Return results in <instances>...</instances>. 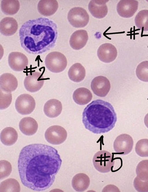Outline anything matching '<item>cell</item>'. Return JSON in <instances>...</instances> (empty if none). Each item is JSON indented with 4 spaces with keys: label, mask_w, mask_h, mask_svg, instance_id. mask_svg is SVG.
<instances>
[{
    "label": "cell",
    "mask_w": 148,
    "mask_h": 192,
    "mask_svg": "<svg viewBox=\"0 0 148 192\" xmlns=\"http://www.w3.org/2000/svg\"><path fill=\"white\" fill-rule=\"evenodd\" d=\"M12 98L11 92H6L0 90V109L8 108L11 102Z\"/></svg>",
    "instance_id": "obj_33"
},
{
    "label": "cell",
    "mask_w": 148,
    "mask_h": 192,
    "mask_svg": "<svg viewBox=\"0 0 148 192\" xmlns=\"http://www.w3.org/2000/svg\"><path fill=\"white\" fill-rule=\"evenodd\" d=\"M138 2L135 0H121L118 3L117 11L121 16L125 18L132 17L137 10Z\"/></svg>",
    "instance_id": "obj_13"
},
{
    "label": "cell",
    "mask_w": 148,
    "mask_h": 192,
    "mask_svg": "<svg viewBox=\"0 0 148 192\" xmlns=\"http://www.w3.org/2000/svg\"><path fill=\"white\" fill-rule=\"evenodd\" d=\"M67 136L66 130L58 125H54L49 127L45 133V137L49 143L59 145L64 142Z\"/></svg>",
    "instance_id": "obj_7"
},
{
    "label": "cell",
    "mask_w": 148,
    "mask_h": 192,
    "mask_svg": "<svg viewBox=\"0 0 148 192\" xmlns=\"http://www.w3.org/2000/svg\"><path fill=\"white\" fill-rule=\"evenodd\" d=\"M69 79L72 81L79 82L82 81L86 76V71L84 67L79 63L73 64L68 72Z\"/></svg>",
    "instance_id": "obj_25"
},
{
    "label": "cell",
    "mask_w": 148,
    "mask_h": 192,
    "mask_svg": "<svg viewBox=\"0 0 148 192\" xmlns=\"http://www.w3.org/2000/svg\"><path fill=\"white\" fill-rule=\"evenodd\" d=\"M18 135L16 131L12 127H7L3 130L0 135L1 142L4 145L11 146L15 143L18 139Z\"/></svg>",
    "instance_id": "obj_24"
},
{
    "label": "cell",
    "mask_w": 148,
    "mask_h": 192,
    "mask_svg": "<svg viewBox=\"0 0 148 192\" xmlns=\"http://www.w3.org/2000/svg\"><path fill=\"white\" fill-rule=\"evenodd\" d=\"M136 72L140 80L148 82V61H144L139 64L136 67Z\"/></svg>",
    "instance_id": "obj_29"
},
{
    "label": "cell",
    "mask_w": 148,
    "mask_h": 192,
    "mask_svg": "<svg viewBox=\"0 0 148 192\" xmlns=\"http://www.w3.org/2000/svg\"><path fill=\"white\" fill-rule=\"evenodd\" d=\"M67 18L70 24L76 28L85 27L88 23L89 17L86 10L79 7L72 8L69 12Z\"/></svg>",
    "instance_id": "obj_6"
},
{
    "label": "cell",
    "mask_w": 148,
    "mask_h": 192,
    "mask_svg": "<svg viewBox=\"0 0 148 192\" xmlns=\"http://www.w3.org/2000/svg\"><path fill=\"white\" fill-rule=\"evenodd\" d=\"M56 24L51 20L39 18L29 20L21 27V45L27 53L41 54L54 46L58 35Z\"/></svg>",
    "instance_id": "obj_2"
},
{
    "label": "cell",
    "mask_w": 148,
    "mask_h": 192,
    "mask_svg": "<svg viewBox=\"0 0 148 192\" xmlns=\"http://www.w3.org/2000/svg\"><path fill=\"white\" fill-rule=\"evenodd\" d=\"M87 32L84 30H80L75 31L71 36L69 43L73 49L79 50L86 45L88 39Z\"/></svg>",
    "instance_id": "obj_16"
},
{
    "label": "cell",
    "mask_w": 148,
    "mask_h": 192,
    "mask_svg": "<svg viewBox=\"0 0 148 192\" xmlns=\"http://www.w3.org/2000/svg\"><path fill=\"white\" fill-rule=\"evenodd\" d=\"M135 150L137 154L142 157H148V139H142L136 143Z\"/></svg>",
    "instance_id": "obj_31"
},
{
    "label": "cell",
    "mask_w": 148,
    "mask_h": 192,
    "mask_svg": "<svg viewBox=\"0 0 148 192\" xmlns=\"http://www.w3.org/2000/svg\"><path fill=\"white\" fill-rule=\"evenodd\" d=\"M18 28L17 22L12 17H4L0 22V32L4 36H10L14 35L16 31Z\"/></svg>",
    "instance_id": "obj_18"
},
{
    "label": "cell",
    "mask_w": 148,
    "mask_h": 192,
    "mask_svg": "<svg viewBox=\"0 0 148 192\" xmlns=\"http://www.w3.org/2000/svg\"><path fill=\"white\" fill-rule=\"evenodd\" d=\"M62 110L61 102L59 100L51 99L47 101L44 107L45 114L51 118H55L60 115Z\"/></svg>",
    "instance_id": "obj_21"
},
{
    "label": "cell",
    "mask_w": 148,
    "mask_h": 192,
    "mask_svg": "<svg viewBox=\"0 0 148 192\" xmlns=\"http://www.w3.org/2000/svg\"><path fill=\"white\" fill-rule=\"evenodd\" d=\"M92 97L89 90L85 87L77 89L73 92V98L75 102L79 105H84L88 103Z\"/></svg>",
    "instance_id": "obj_23"
},
{
    "label": "cell",
    "mask_w": 148,
    "mask_h": 192,
    "mask_svg": "<svg viewBox=\"0 0 148 192\" xmlns=\"http://www.w3.org/2000/svg\"><path fill=\"white\" fill-rule=\"evenodd\" d=\"M12 167L10 163L8 161L3 160L0 161V179L5 178L10 174Z\"/></svg>",
    "instance_id": "obj_32"
},
{
    "label": "cell",
    "mask_w": 148,
    "mask_h": 192,
    "mask_svg": "<svg viewBox=\"0 0 148 192\" xmlns=\"http://www.w3.org/2000/svg\"><path fill=\"white\" fill-rule=\"evenodd\" d=\"M45 64L46 67L50 71L58 73L62 72L65 69L67 65V60L62 53L58 51H53L46 56Z\"/></svg>",
    "instance_id": "obj_5"
},
{
    "label": "cell",
    "mask_w": 148,
    "mask_h": 192,
    "mask_svg": "<svg viewBox=\"0 0 148 192\" xmlns=\"http://www.w3.org/2000/svg\"><path fill=\"white\" fill-rule=\"evenodd\" d=\"M62 160L54 148L42 144L27 146L21 150L18 167L22 184L33 190L49 188L54 182Z\"/></svg>",
    "instance_id": "obj_1"
},
{
    "label": "cell",
    "mask_w": 148,
    "mask_h": 192,
    "mask_svg": "<svg viewBox=\"0 0 148 192\" xmlns=\"http://www.w3.org/2000/svg\"><path fill=\"white\" fill-rule=\"evenodd\" d=\"M20 186L14 179L10 178L2 182L0 184V192H20Z\"/></svg>",
    "instance_id": "obj_28"
},
{
    "label": "cell",
    "mask_w": 148,
    "mask_h": 192,
    "mask_svg": "<svg viewBox=\"0 0 148 192\" xmlns=\"http://www.w3.org/2000/svg\"><path fill=\"white\" fill-rule=\"evenodd\" d=\"M58 7V3L56 0H41L37 5L39 12L42 15L47 16L54 14Z\"/></svg>",
    "instance_id": "obj_19"
},
{
    "label": "cell",
    "mask_w": 148,
    "mask_h": 192,
    "mask_svg": "<svg viewBox=\"0 0 148 192\" xmlns=\"http://www.w3.org/2000/svg\"><path fill=\"white\" fill-rule=\"evenodd\" d=\"M117 116L110 103L100 99L93 101L84 109L82 122L85 128L92 133H107L115 126Z\"/></svg>",
    "instance_id": "obj_3"
},
{
    "label": "cell",
    "mask_w": 148,
    "mask_h": 192,
    "mask_svg": "<svg viewBox=\"0 0 148 192\" xmlns=\"http://www.w3.org/2000/svg\"><path fill=\"white\" fill-rule=\"evenodd\" d=\"M108 0H91L88 5L90 12L94 17L101 18L105 17L108 12V8L106 3Z\"/></svg>",
    "instance_id": "obj_15"
},
{
    "label": "cell",
    "mask_w": 148,
    "mask_h": 192,
    "mask_svg": "<svg viewBox=\"0 0 148 192\" xmlns=\"http://www.w3.org/2000/svg\"><path fill=\"white\" fill-rule=\"evenodd\" d=\"M136 190L139 192H148V180H143L136 176L133 182Z\"/></svg>",
    "instance_id": "obj_34"
},
{
    "label": "cell",
    "mask_w": 148,
    "mask_h": 192,
    "mask_svg": "<svg viewBox=\"0 0 148 192\" xmlns=\"http://www.w3.org/2000/svg\"><path fill=\"white\" fill-rule=\"evenodd\" d=\"M134 21L138 28L143 31H148V10L139 12L135 17Z\"/></svg>",
    "instance_id": "obj_27"
},
{
    "label": "cell",
    "mask_w": 148,
    "mask_h": 192,
    "mask_svg": "<svg viewBox=\"0 0 148 192\" xmlns=\"http://www.w3.org/2000/svg\"><path fill=\"white\" fill-rule=\"evenodd\" d=\"M19 126L21 132L28 136L34 135L36 132L38 127L36 120L30 117L22 118L19 122Z\"/></svg>",
    "instance_id": "obj_20"
},
{
    "label": "cell",
    "mask_w": 148,
    "mask_h": 192,
    "mask_svg": "<svg viewBox=\"0 0 148 192\" xmlns=\"http://www.w3.org/2000/svg\"><path fill=\"white\" fill-rule=\"evenodd\" d=\"M90 86L94 93L100 97L106 96L110 89L109 81L106 77L101 76L96 77L93 79Z\"/></svg>",
    "instance_id": "obj_11"
},
{
    "label": "cell",
    "mask_w": 148,
    "mask_h": 192,
    "mask_svg": "<svg viewBox=\"0 0 148 192\" xmlns=\"http://www.w3.org/2000/svg\"><path fill=\"white\" fill-rule=\"evenodd\" d=\"M92 162L95 168L102 173H108L111 171L114 163L112 154L105 150L97 152L94 155Z\"/></svg>",
    "instance_id": "obj_4"
},
{
    "label": "cell",
    "mask_w": 148,
    "mask_h": 192,
    "mask_svg": "<svg viewBox=\"0 0 148 192\" xmlns=\"http://www.w3.org/2000/svg\"><path fill=\"white\" fill-rule=\"evenodd\" d=\"M44 80L42 74L38 72H34L29 73L26 76L24 81V84L27 91L34 92L41 88Z\"/></svg>",
    "instance_id": "obj_10"
},
{
    "label": "cell",
    "mask_w": 148,
    "mask_h": 192,
    "mask_svg": "<svg viewBox=\"0 0 148 192\" xmlns=\"http://www.w3.org/2000/svg\"><path fill=\"white\" fill-rule=\"evenodd\" d=\"M134 144L132 137L127 134H122L117 136L113 143L114 149L117 154H128L132 150Z\"/></svg>",
    "instance_id": "obj_9"
},
{
    "label": "cell",
    "mask_w": 148,
    "mask_h": 192,
    "mask_svg": "<svg viewBox=\"0 0 148 192\" xmlns=\"http://www.w3.org/2000/svg\"><path fill=\"white\" fill-rule=\"evenodd\" d=\"M136 172L137 176L139 179L148 180V160L140 161L136 167Z\"/></svg>",
    "instance_id": "obj_30"
},
{
    "label": "cell",
    "mask_w": 148,
    "mask_h": 192,
    "mask_svg": "<svg viewBox=\"0 0 148 192\" xmlns=\"http://www.w3.org/2000/svg\"><path fill=\"white\" fill-rule=\"evenodd\" d=\"M117 52L116 48L112 44L106 43L101 45L97 51L99 59L105 63H110L116 58Z\"/></svg>",
    "instance_id": "obj_14"
},
{
    "label": "cell",
    "mask_w": 148,
    "mask_h": 192,
    "mask_svg": "<svg viewBox=\"0 0 148 192\" xmlns=\"http://www.w3.org/2000/svg\"><path fill=\"white\" fill-rule=\"evenodd\" d=\"M8 64L15 71L20 72L26 68L28 64V58L23 53L18 52L10 53L8 57Z\"/></svg>",
    "instance_id": "obj_12"
},
{
    "label": "cell",
    "mask_w": 148,
    "mask_h": 192,
    "mask_svg": "<svg viewBox=\"0 0 148 192\" xmlns=\"http://www.w3.org/2000/svg\"><path fill=\"white\" fill-rule=\"evenodd\" d=\"M20 4L18 0H3L1 2L2 12L7 15H13L19 10Z\"/></svg>",
    "instance_id": "obj_26"
},
{
    "label": "cell",
    "mask_w": 148,
    "mask_h": 192,
    "mask_svg": "<svg viewBox=\"0 0 148 192\" xmlns=\"http://www.w3.org/2000/svg\"><path fill=\"white\" fill-rule=\"evenodd\" d=\"M18 81L12 74L6 73L1 74L0 77V90L6 92H11L17 87Z\"/></svg>",
    "instance_id": "obj_17"
},
{
    "label": "cell",
    "mask_w": 148,
    "mask_h": 192,
    "mask_svg": "<svg viewBox=\"0 0 148 192\" xmlns=\"http://www.w3.org/2000/svg\"><path fill=\"white\" fill-rule=\"evenodd\" d=\"M90 180L88 176L84 173H79L74 176L71 181L73 189L77 192H83L88 187Z\"/></svg>",
    "instance_id": "obj_22"
},
{
    "label": "cell",
    "mask_w": 148,
    "mask_h": 192,
    "mask_svg": "<svg viewBox=\"0 0 148 192\" xmlns=\"http://www.w3.org/2000/svg\"><path fill=\"white\" fill-rule=\"evenodd\" d=\"M144 122L146 126L148 128V113L145 116Z\"/></svg>",
    "instance_id": "obj_35"
},
{
    "label": "cell",
    "mask_w": 148,
    "mask_h": 192,
    "mask_svg": "<svg viewBox=\"0 0 148 192\" xmlns=\"http://www.w3.org/2000/svg\"><path fill=\"white\" fill-rule=\"evenodd\" d=\"M15 107L17 111L23 115L30 114L34 110L36 102L34 98L26 94L19 96L15 102Z\"/></svg>",
    "instance_id": "obj_8"
}]
</instances>
